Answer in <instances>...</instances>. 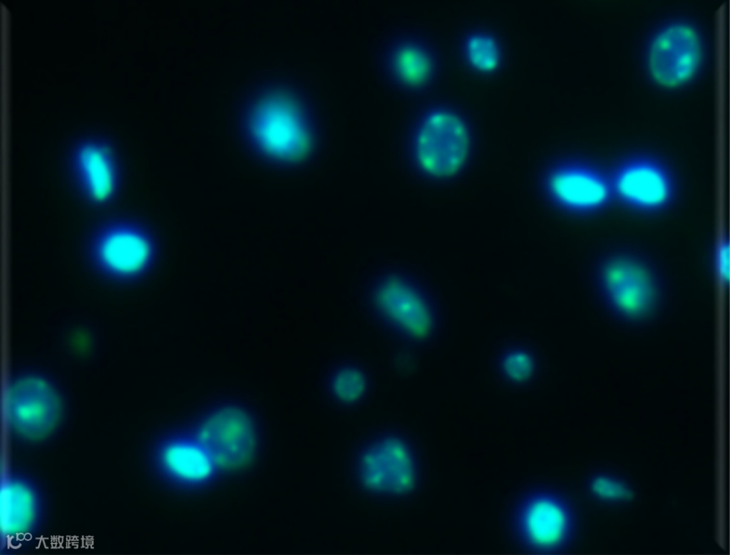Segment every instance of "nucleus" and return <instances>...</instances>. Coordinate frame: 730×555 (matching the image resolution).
I'll return each instance as SVG.
<instances>
[{
    "label": "nucleus",
    "mask_w": 730,
    "mask_h": 555,
    "mask_svg": "<svg viewBox=\"0 0 730 555\" xmlns=\"http://www.w3.org/2000/svg\"><path fill=\"white\" fill-rule=\"evenodd\" d=\"M394 64L399 77L411 85H418L424 82L431 70L428 56L412 46H403L397 51Z\"/></svg>",
    "instance_id": "16"
},
{
    "label": "nucleus",
    "mask_w": 730,
    "mask_h": 555,
    "mask_svg": "<svg viewBox=\"0 0 730 555\" xmlns=\"http://www.w3.org/2000/svg\"><path fill=\"white\" fill-rule=\"evenodd\" d=\"M200 446L212 462L227 469L247 465L255 450L252 421L243 409L227 405L212 412L199 431Z\"/></svg>",
    "instance_id": "6"
},
{
    "label": "nucleus",
    "mask_w": 730,
    "mask_h": 555,
    "mask_svg": "<svg viewBox=\"0 0 730 555\" xmlns=\"http://www.w3.org/2000/svg\"><path fill=\"white\" fill-rule=\"evenodd\" d=\"M593 493L600 499L608 501L627 499L631 494L620 482L607 477L595 478L591 485Z\"/></svg>",
    "instance_id": "20"
},
{
    "label": "nucleus",
    "mask_w": 730,
    "mask_h": 555,
    "mask_svg": "<svg viewBox=\"0 0 730 555\" xmlns=\"http://www.w3.org/2000/svg\"><path fill=\"white\" fill-rule=\"evenodd\" d=\"M7 420L17 435L40 440L57 426L62 412L61 397L43 376L24 373L12 379L6 394Z\"/></svg>",
    "instance_id": "3"
},
{
    "label": "nucleus",
    "mask_w": 730,
    "mask_h": 555,
    "mask_svg": "<svg viewBox=\"0 0 730 555\" xmlns=\"http://www.w3.org/2000/svg\"><path fill=\"white\" fill-rule=\"evenodd\" d=\"M151 255L148 239L139 232L128 229H115L107 234L98 249L103 267L120 277L140 274L148 266Z\"/></svg>",
    "instance_id": "12"
},
{
    "label": "nucleus",
    "mask_w": 730,
    "mask_h": 555,
    "mask_svg": "<svg viewBox=\"0 0 730 555\" xmlns=\"http://www.w3.org/2000/svg\"><path fill=\"white\" fill-rule=\"evenodd\" d=\"M37 513L33 490L25 483L9 480L1 489V529L9 537L25 534L31 528Z\"/></svg>",
    "instance_id": "14"
},
{
    "label": "nucleus",
    "mask_w": 730,
    "mask_h": 555,
    "mask_svg": "<svg viewBox=\"0 0 730 555\" xmlns=\"http://www.w3.org/2000/svg\"><path fill=\"white\" fill-rule=\"evenodd\" d=\"M550 191L563 205L581 211L602 207L612 191L611 183L600 173L582 167H568L554 172Z\"/></svg>",
    "instance_id": "11"
},
{
    "label": "nucleus",
    "mask_w": 730,
    "mask_h": 555,
    "mask_svg": "<svg viewBox=\"0 0 730 555\" xmlns=\"http://www.w3.org/2000/svg\"><path fill=\"white\" fill-rule=\"evenodd\" d=\"M518 539L528 550L553 554L567 543L572 529L569 506L552 492L538 490L525 496L513 515Z\"/></svg>",
    "instance_id": "2"
},
{
    "label": "nucleus",
    "mask_w": 730,
    "mask_h": 555,
    "mask_svg": "<svg viewBox=\"0 0 730 555\" xmlns=\"http://www.w3.org/2000/svg\"><path fill=\"white\" fill-rule=\"evenodd\" d=\"M716 268L719 275L727 279L729 276V249L726 244L721 245L716 255Z\"/></svg>",
    "instance_id": "21"
},
{
    "label": "nucleus",
    "mask_w": 730,
    "mask_h": 555,
    "mask_svg": "<svg viewBox=\"0 0 730 555\" xmlns=\"http://www.w3.org/2000/svg\"><path fill=\"white\" fill-rule=\"evenodd\" d=\"M75 160L92 198L97 201L107 199L115 184L114 163L110 147L97 140L84 142L78 147Z\"/></svg>",
    "instance_id": "13"
},
{
    "label": "nucleus",
    "mask_w": 730,
    "mask_h": 555,
    "mask_svg": "<svg viewBox=\"0 0 730 555\" xmlns=\"http://www.w3.org/2000/svg\"><path fill=\"white\" fill-rule=\"evenodd\" d=\"M366 387L364 375L355 368H344L334 375L331 388L335 396L341 402L351 403L357 401L364 395Z\"/></svg>",
    "instance_id": "18"
},
{
    "label": "nucleus",
    "mask_w": 730,
    "mask_h": 555,
    "mask_svg": "<svg viewBox=\"0 0 730 555\" xmlns=\"http://www.w3.org/2000/svg\"><path fill=\"white\" fill-rule=\"evenodd\" d=\"M165 467L175 475L188 480H200L212 470V461L200 446L173 444L163 452Z\"/></svg>",
    "instance_id": "15"
},
{
    "label": "nucleus",
    "mask_w": 730,
    "mask_h": 555,
    "mask_svg": "<svg viewBox=\"0 0 730 555\" xmlns=\"http://www.w3.org/2000/svg\"><path fill=\"white\" fill-rule=\"evenodd\" d=\"M470 147L467 128L456 115L437 111L429 115L418 133L416 157L428 174L446 178L457 174L465 164Z\"/></svg>",
    "instance_id": "4"
},
{
    "label": "nucleus",
    "mask_w": 730,
    "mask_h": 555,
    "mask_svg": "<svg viewBox=\"0 0 730 555\" xmlns=\"http://www.w3.org/2000/svg\"><path fill=\"white\" fill-rule=\"evenodd\" d=\"M357 467L361 484L372 492L402 494L416 484L413 455L408 445L396 437H382L366 446Z\"/></svg>",
    "instance_id": "7"
},
{
    "label": "nucleus",
    "mask_w": 730,
    "mask_h": 555,
    "mask_svg": "<svg viewBox=\"0 0 730 555\" xmlns=\"http://www.w3.org/2000/svg\"><path fill=\"white\" fill-rule=\"evenodd\" d=\"M249 126L255 142L273 159L296 162L309 151L310 138L299 108L282 93L261 98L251 112Z\"/></svg>",
    "instance_id": "1"
},
{
    "label": "nucleus",
    "mask_w": 730,
    "mask_h": 555,
    "mask_svg": "<svg viewBox=\"0 0 730 555\" xmlns=\"http://www.w3.org/2000/svg\"><path fill=\"white\" fill-rule=\"evenodd\" d=\"M374 302L380 312L394 324L415 338L427 337L433 327L430 308L410 285L390 277L378 288Z\"/></svg>",
    "instance_id": "10"
},
{
    "label": "nucleus",
    "mask_w": 730,
    "mask_h": 555,
    "mask_svg": "<svg viewBox=\"0 0 730 555\" xmlns=\"http://www.w3.org/2000/svg\"><path fill=\"white\" fill-rule=\"evenodd\" d=\"M611 187L623 202L643 210L663 207L672 194L671 180L666 171L646 160H634L622 166Z\"/></svg>",
    "instance_id": "9"
},
{
    "label": "nucleus",
    "mask_w": 730,
    "mask_h": 555,
    "mask_svg": "<svg viewBox=\"0 0 730 555\" xmlns=\"http://www.w3.org/2000/svg\"><path fill=\"white\" fill-rule=\"evenodd\" d=\"M466 54L471 66L480 71H492L499 63L498 45L493 38L487 35L471 36L466 44Z\"/></svg>",
    "instance_id": "17"
},
{
    "label": "nucleus",
    "mask_w": 730,
    "mask_h": 555,
    "mask_svg": "<svg viewBox=\"0 0 730 555\" xmlns=\"http://www.w3.org/2000/svg\"><path fill=\"white\" fill-rule=\"evenodd\" d=\"M600 281L610 302L621 313L637 317L652 307L654 281L648 269L637 260L611 259L601 270Z\"/></svg>",
    "instance_id": "8"
},
{
    "label": "nucleus",
    "mask_w": 730,
    "mask_h": 555,
    "mask_svg": "<svg viewBox=\"0 0 730 555\" xmlns=\"http://www.w3.org/2000/svg\"><path fill=\"white\" fill-rule=\"evenodd\" d=\"M500 368L509 380L522 383L533 376L535 362L532 355L528 351L513 349L507 351L501 358Z\"/></svg>",
    "instance_id": "19"
},
{
    "label": "nucleus",
    "mask_w": 730,
    "mask_h": 555,
    "mask_svg": "<svg viewBox=\"0 0 730 555\" xmlns=\"http://www.w3.org/2000/svg\"><path fill=\"white\" fill-rule=\"evenodd\" d=\"M701 56V43L696 29L688 24L676 22L662 28L652 39L647 66L658 84L674 88L693 77Z\"/></svg>",
    "instance_id": "5"
}]
</instances>
